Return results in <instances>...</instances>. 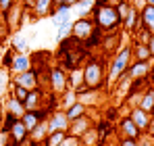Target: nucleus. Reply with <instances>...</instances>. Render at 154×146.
I'll return each instance as SVG.
<instances>
[{
    "label": "nucleus",
    "mask_w": 154,
    "mask_h": 146,
    "mask_svg": "<svg viewBox=\"0 0 154 146\" xmlns=\"http://www.w3.org/2000/svg\"><path fill=\"white\" fill-rule=\"evenodd\" d=\"M94 2H104V0H94Z\"/></svg>",
    "instance_id": "nucleus-48"
},
{
    "label": "nucleus",
    "mask_w": 154,
    "mask_h": 146,
    "mask_svg": "<svg viewBox=\"0 0 154 146\" xmlns=\"http://www.w3.org/2000/svg\"><path fill=\"white\" fill-rule=\"evenodd\" d=\"M69 119H67V113L65 109H54L52 113H48V119H46V125H48V132H67L69 129Z\"/></svg>",
    "instance_id": "nucleus-7"
},
{
    "label": "nucleus",
    "mask_w": 154,
    "mask_h": 146,
    "mask_svg": "<svg viewBox=\"0 0 154 146\" xmlns=\"http://www.w3.org/2000/svg\"><path fill=\"white\" fill-rule=\"evenodd\" d=\"M148 73H150V61H131L125 75L133 81H137V79L148 81Z\"/></svg>",
    "instance_id": "nucleus-12"
},
{
    "label": "nucleus",
    "mask_w": 154,
    "mask_h": 146,
    "mask_svg": "<svg viewBox=\"0 0 154 146\" xmlns=\"http://www.w3.org/2000/svg\"><path fill=\"white\" fill-rule=\"evenodd\" d=\"M33 67V61H31V54H15L13 59V65H11V75H17V73H23V71H29Z\"/></svg>",
    "instance_id": "nucleus-20"
},
{
    "label": "nucleus",
    "mask_w": 154,
    "mask_h": 146,
    "mask_svg": "<svg viewBox=\"0 0 154 146\" xmlns=\"http://www.w3.org/2000/svg\"><path fill=\"white\" fill-rule=\"evenodd\" d=\"M54 13V0H33L31 4V15L35 19H46Z\"/></svg>",
    "instance_id": "nucleus-19"
},
{
    "label": "nucleus",
    "mask_w": 154,
    "mask_h": 146,
    "mask_svg": "<svg viewBox=\"0 0 154 146\" xmlns=\"http://www.w3.org/2000/svg\"><path fill=\"white\" fill-rule=\"evenodd\" d=\"M69 88L67 81V69L63 65H50L48 67V84H46V92H50L54 96H60L65 90Z\"/></svg>",
    "instance_id": "nucleus-4"
},
{
    "label": "nucleus",
    "mask_w": 154,
    "mask_h": 146,
    "mask_svg": "<svg viewBox=\"0 0 154 146\" xmlns=\"http://www.w3.org/2000/svg\"><path fill=\"white\" fill-rule=\"evenodd\" d=\"M50 19H52L54 29H58L63 23L73 21V8H71V6H65V4H56V6H54V13L50 15Z\"/></svg>",
    "instance_id": "nucleus-17"
},
{
    "label": "nucleus",
    "mask_w": 154,
    "mask_h": 146,
    "mask_svg": "<svg viewBox=\"0 0 154 146\" xmlns=\"http://www.w3.org/2000/svg\"><path fill=\"white\" fill-rule=\"evenodd\" d=\"M119 146H140L137 140H129V138H121L119 140Z\"/></svg>",
    "instance_id": "nucleus-42"
},
{
    "label": "nucleus",
    "mask_w": 154,
    "mask_h": 146,
    "mask_svg": "<svg viewBox=\"0 0 154 146\" xmlns=\"http://www.w3.org/2000/svg\"><path fill=\"white\" fill-rule=\"evenodd\" d=\"M106 69H108V56L102 52H90L81 71H83V86L90 90H102L106 86Z\"/></svg>",
    "instance_id": "nucleus-1"
},
{
    "label": "nucleus",
    "mask_w": 154,
    "mask_h": 146,
    "mask_svg": "<svg viewBox=\"0 0 154 146\" xmlns=\"http://www.w3.org/2000/svg\"><path fill=\"white\" fill-rule=\"evenodd\" d=\"M96 29V25L92 21V17H77L75 21H73V29H71V38L79 42V44H83L90 36H92V31Z\"/></svg>",
    "instance_id": "nucleus-6"
},
{
    "label": "nucleus",
    "mask_w": 154,
    "mask_h": 146,
    "mask_svg": "<svg viewBox=\"0 0 154 146\" xmlns=\"http://www.w3.org/2000/svg\"><path fill=\"white\" fill-rule=\"evenodd\" d=\"M11 86H13V75H11V71L4 69V67H0V98H4L8 94Z\"/></svg>",
    "instance_id": "nucleus-29"
},
{
    "label": "nucleus",
    "mask_w": 154,
    "mask_h": 146,
    "mask_svg": "<svg viewBox=\"0 0 154 146\" xmlns=\"http://www.w3.org/2000/svg\"><path fill=\"white\" fill-rule=\"evenodd\" d=\"M2 106H4V113H11V115H15V117H23V113H25V106H23V102H19L17 98H13L11 94H6V96L2 98Z\"/></svg>",
    "instance_id": "nucleus-21"
},
{
    "label": "nucleus",
    "mask_w": 154,
    "mask_h": 146,
    "mask_svg": "<svg viewBox=\"0 0 154 146\" xmlns=\"http://www.w3.org/2000/svg\"><path fill=\"white\" fill-rule=\"evenodd\" d=\"M8 136V146H27V138H29V132L23 125L21 119H17V123L13 125V129L6 134Z\"/></svg>",
    "instance_id": "nucleus-9"
},
{
    "label": "nucleus",
    "mask_w": 154,
    "mask_h": 146,
    "mask_svg": "<svg viewBox=\"0 0 154 146\" xmlns=\"http://www.w3.org/2000/svg\"><path fill=\"white\" fill-rule=\"evenodd\" d=\"M140 23L144 29H148L150 33H154V6L146 4L142 11H140Z\"/></svg>",
    "instance_id": "nucleus-25"
},
{
    "label": "nucleus",
    "mask_w": 154,
    "mask_h": 146,
    "mask_svg": "<svg viewBox=\"0 0 154 146\" xmlns=\"http://www.w3.org/2000/svg\"><path fill=\"white\" fill-rule=\"evenodd\" d=\"M102 40H104V33L100 31V29H98V27H96V29L92 31V36H90V38H88L85 42H83V46H85V48H90V52H92V50L100 48Z\"/></svg>",
    "instance_id": "nucleus-31"
},
{
    "label": "nucleus",
    "mask_w": 154,
    "mask_h": 146,
    "mask_svg": "<svg viewBox=\"0 0 154 146\" xmlns=\"http://www.w3.org/2000/svg\"><path fill=\"white\" fill-rule=\"evenodd\" d=\"M144 136H148L150 140H154V115H152V119H150V123H148V129H146Z\"/></svg>",
    "instance_id": "nucleus-41"
},
{
    "label": "nucleus",
    "mask_w": 154,
    "mask_h": 146,
    "mask_svg": "<svg viewBox=\"0 0 154 146\" xmlns=\"http://www.w3.org/2000/svg\"><path fill=\"white\" fill-rule=\"evenodd\" d=\"M2 50H4V44H2V42H0V54H2Z\"/></svg>",
    "instance_id": "nucleus-47"
},
{
    "label": "nucleus",
    "mask_w": 154,
    "mask_h": 146,
    "mask_svg": "<svg viewBox=\"0 0 154 146\" xmlns=\"http://www.w3.org/2000/svg\"><path fill=\"white\" fill-rule=\"evenodd\" d=\"M131 56H133V61H152L148 46L140 44V42H131Z\"/></svg>",
    "instance_id": "nucleus-26"
},
{
    "label": "nucleus",
    "mask_w": 154,
    "mask_h": 146,
    "mask_svg": "<svg viewBox=\"0 0 154 146\" xmlns=\"http://www.w3.org/2000/svg\"><path fill=\"white\" fill-rule=\"evenodd\" d=\"M77 2H79V0H54V6H56V4H65V6H71V8H75Z\"/></svg>",
    "instance_id": "nucleus-40"
},
{
    "label": "nucleus",
    "mask_w": 154,
    "mask_h": 146,
    "mask_svg": "<svg viewBox=\"0 0 154 146\" xmlns=\"http://www.w3.org/2000/svg\"><path fill=\"white\" fill-rule=\"evenodd\" d=\"M19 117H15V115H11V113H4L2 115V121H0V136H6L11 129H13V125L17 123Z\"/></svg>",
    "instance_id": "nucleus-32"
},
{
    "label": "nucleus",
    "mask_w": 154,
    "mask_h": 146,
    "mask_svg": "<svg viewBox=\"0 0 154 146\" xmlns=\"http://www.w3.org/2000/svg\"><path fill=\"white\" fill-rule=\"evenodd\" d=\"M117 129H119V136H121V138H129V140H140V138L144 136L127 115H123V117L117 119Z\"/></svg>",
    "instance_id": "nucleus-8"
},
{
    "label": "nucleus",
    "mask_w": 154,
    "mask_h": 146,
    "mask_svg": "<svg viewBox=\"0 0 154 146\" xmlns=\"http://www.w3.org/2000/svg\"><path fill=\"white\" fill-rule=\"evenodd\" d=\"M48 119V111L46 109H35V111H25L23 113V117H21V121H23V125L27 127V132H31L38 123L46 121Z\"/></svg>",
    "instance_id": "nucleus-15"
},
{
    "label": "nucleus",
    "mask_w": 154,
    "mask_h": 146,
    "mask_svg": "<svg viewBox=\"0 0 154 146\" xmlns=\"http://www.w3.org/2000/svg\"><path fill=\"white\" fill-rule=\"evenodd\" d=\"M65 113H67V119H69V121H73V119H79V117L88 115V113H90V109L77 100V102L71 104V106H67V109H65Z\"/></svg>",
    "instance_id": "nucleus-27"
},
{
    "label": "nucleus",
    "mask_w": 154,
    "mask_h": 146,
    "mask_svg": "<svg viewBox=\"0 0 154 146\" xmlns=\"http://www.w3.org/2000/svg\"><path fill=\"white\" fill-rule=\"evenodd\" d=\"M137 106L144 109L146 113L154 115V86L152 84H146L144 94H142V98H140V104H137Z\"/></svg>",
    "instance_id": "nucleus-22"
},
{
    "label": "nucleus",
    "mask_w": 154,
    "mask_h": 146,
    "mask_svg": "<svg viewBox=\"0 0 154 146\" xmlns=\"http://www.w3.org/2000/svg\"><path fill=\"white\" fill-rule=\"evenodd\" d=\"M56 102H58V109H67V106H71L73 102H77V90L67 88L60 96L56 98Z\"/></svg>",
    "instance_id": "nucleus-30"
},
{
    "label": "nucleus",
    "mask_w": 154,
    "mask_h": 146,
    "mask_svg": "<svg viewBox=\"0 0 154 146\" xmlns=\"http://www.w3.org/2000/svg\"><path fill=\"white\" fill-rule=\"evenodd\" d=\"M129 11H131V2H127V0H121V2L117 4V13H119V17H121V21L125 19V15H127Z\"/></svg>",
    "instance_id": "nucleus-37"
},
{
    "label": "nucleus",
    "mask_w": 154,
    "mask_h": 146,
    "mask_svg": "<svg viewBox=\"0 0 154 146\" xmlns=\"http://www.w3.org/2000/svg\"><path fill=\"white\" fill-rule=\"evenodd\" d=\"M140 27H142V23H140V11H135V8L131 6V11L125 15V19L121 21V29H123V33L133 36Z\"/></svg>",
    "instance_id": "nucleus-18"
},
{
    "label": "nucleus",
    "mask_w": 154,
    "mask_h": 146,
    "mask_svg": "<svg viewBox=\"0 0 154 146\" xmlns=\"http://www.w3.org/2000/svg\"><path fill=\"white\" fill-rule=\"evenodd\" d=\"M8 46L15 50L17 54H27V52H29V42H27L25 36L19 33V31L11 33V44H8Z\"/></svg>",
    "instance_id": "nucleus-23"
},
{
    "label": "nucleus",
    "mask_w": 154,
    "mask_h": 146,
    "mask_svg": "<svg viewBox=\"0 0 154 146\" xmlns=\"http://www.w3.org/2000/svg\"><path fill=\"white\" fill-rule=\"evenodd\" d=\"M67 81H69V88H81L83 86V71H81V67H73V69H69L67 71Z\"/></svg>",
    "instance_id": "nucleus-28"
},
{
    "label": "nucleus",
    "mask_w": 154,
    "mask_h": 146,
    "mask_svg": "<svg viewBox=\"0 0 154 146\" xmlns=\"http://www.w3.org/2000/svg\"><path fill=\"white\" fill-rule=\"evenodd\" d=\"M23 15H25V6H23V2L21 0H17L6 13H2L0 17H2V21L6 25V29L11 31V33H15V31H19V27L23 25Z\"/></svg>",
    "instance_id": "nucleus-5"
},
{
    "label": "nucleus",
    "mask_w": 154,
    "mask_h": 146,
    "mask_svg": "<svg viewBox=\"0 0 154 146\" xmlns=\"http://www.w3.org/2000/svg\"><path fill=\"white\" fill-rule=\"evenodd\" d=\"M133 56H131V44H125L117 50L108 63V69H106V90H110L125 73H127L129 65H131Z\"/></svg>",
    "instance_id": "nucleus-3"
},
{
    "label": "nucleus",
    "mask_w": 154,
    "mask_h": 146,
    "mask_svg": "<svg viewBox=\"0 0 154 146\" xmlns=\"http://www.w3.org/2000/svg\"><path fill=\"white\" fill-rule=\"evenodd\" d=\"M15 2H17V0H0V15H2V13H6Z\"/></svg>",
    "instance_id": "nucleus-39"
},
{
    "label": "nucleus",
    "mask_w": 154,
    "mask_h": 146,
    "mask_svg": "<svg viewBox=\"0 0 154 146\" xmlns=\"http://www.w3.org/2000/svg\"><path fill=\"white\" fill-rule=\"evenodd\" d=\"M104 140L100 138V134H98V129L92 125L81 138H79V146H100Z\"/></svg>",
    "instance_id": "nucleus-24"
},
{
    "label": "nucleus",
    "mask_w": 154,
    "mask_h": 146,
    "mask_svg": "<svg viewBox=\"0 0 154 146\" xmlns=\"http://www.w3.org/2000/svg\"><path fill=\"white\" fill-rule=\"evenodd\" d=\"M92 21L94 25L102 31V33H115L121 31V17L117 13V6L106 4V2H94V11H92Z\"/></svg>",
    "instance_id": "nucleus-2"
},
{
    "label": "nucleus",
    "mask_w": 154,
    "mask_h": 146,
    "mask_svg": "<svg viewBox=\"0 0 154 146\" xmlns=\"http://www.w3.org/2000/svg\"><path fill=\"white\" fill-rule=\"evenodd\" d=\"M100 92L102 90H90V88L81 86V88H77V100L81 104H85L88 109L90 106H98L100 104Z\"/></svg>",
    "instance_id": "nucleus-16"
},
{
    "label": "nucleus",
    "mask_w": 154,
    "mask_h": 146,
    "mask_svg": "<svg viewBox=\"0 0 154 146\" xmlns=\"http://www.w3.org/2000/svg\"><path fill=\"white\" fill-rule=\"evenodd\" d=\"M15 50L11 48V46H6V48L2 50V54H0V67H4V69H11V65H13V59H15Z\"/></svg>",
    "instance_id": "nucleus-35"
},
{
    "label": "nucleus",
    "mask_w": 154,
    "mask_h": 146,
    "mask_svg": "<svg viewBox=\"0 0 154 146\" xmlns=\"http://www.w3.org/2000/svg\"><path fill=\"white\" fill-rule=\"evenodd\" d=\"M8 94H11L13 98H17L19 102H23V100L27 98V94H29V90H25V88H21V86H15V84H13V86H11V90H8Z\"/></svg>",
    "instance_id": "nucleus-36"
},
{
    "label": "nucleus",
    "mask_w": 154,
    "mask_h": 146,
    "mask_svg": "<svg viewBox=\"0 0 154 146\" xmlns=\"http://www.w3.org/2000/svg\"><path fill=\"white\" fill-rule=\"evenodd\" d=\"M65 138H67V132H48V136L42 142V146H58Z\"/></svg>",
    "instance_id": "nucleus-33"
},
{
    "label": "nucleus",
    "mask_w": 154,
    "mask_h": 146,
    "mask_svg": "<svg viewBox=\"0 0 154 146\" xmlns=\"http://www.w3.org/2000/svg\"><path fill=\"white\" fill-rule=\"evenodd\" d=\"M13 84H15V86H21V88H25V90H35V88H38V69L31 67L29 71L13 75Z\"/></svg>",
    "instance_id": "nucleus-10"
},
{
    "label": "nucleus",
    "mask_w": 154,
    "mask_h": 146,
    "mask_svg": "<svg viewBox=\"0 0 154 146\" xmlns=\"http://www.w3.org/2000/svg\"><path fill=\"white\" fill-rule=\"evenodd\" d=\"M92 125H94V119H92L90 113H88V115H83V117H79V119H73V121L69 123L67 134H69V136H75V138H81Z\"/></svg>",
    "instance_id": "nucleus-13"
},
{
    "label": "nucleus",
    "mask_w": 154,
    "mask_h": 146,
    "mask_svg": "<svg viewBox=\"0 0 154 146\" xmlns=\"http://www.w3.org/2000/svg\"><path fill=\"white\" fill-rule=\"evenodd\" d=\"M58 146H79V138H75V136H69L67 134V138L60 142Z\"/></svg>",
    "instance_id": "nucleus-38"
},
{
    "label": "nucleus",
    "mask_w": 154,
    "mask_h": 146,
    "mask_svg": "<svg viewBox=\"0 0 154 146\" xmlns=\"http://www.w3.org/2000/svg\"><path fill=\"white\" fill-rule=\"evenodd\" d=\"M77 17H90L94 11V0H79L77 2Z\"/></svg>",
    "instance_id": "nucleus-34"
},
{
    "label": "nucleus",
    "mask_w": 154,
    "mask_h": 146,
    "mask_svg": "<svg viewBox=\"0 0 154 146\" xmlns=\"http://www.w3.org/2000/svg\"><path fill=\"white\" fill-rule=\"evenodd\" d=\"M127 117L135 123V127H137L142 134H146L148 123H150V119H152V115H150V113H146V111H144V109H140V106H131V109H127Z\"/></svg>",
    "instance_id": "nucleus-11"
},
{
    "label": "nucleus",
    "mask_w": 154,
    "mask_h": 146,
    "mask_svg": "<svg viewBox=\"0 0 154 146\" xmlns=\"http://www.w3.org/2000/svg\"><path fill=\"white\" fill-rule=\"evenodd\" d=\"M44 100H46V90H42V88H35V90H29L27 98L23 100V106H25V111L44 109Z\"/></svg>",
    "instance_id": "nucleus-14"
},
{
    "label": "nucleus",
    "mask_w": 154,
    "mask_h": 146,
    "mask_svg": "<svg viewBox=\"0 0 154 146\" xmlns=\"http://www.w3.org/2000/svg\"><path fill=\"white\" fill-rule=\"evenodd\" d=\"M148 84L154 86V59L150 61V73H148Z\"/></svg>",
    "instance_id": "nucleus-43"
},
{
    "label": "nucleus",
    "mask_w": 154,
    "mask_h": 146,
    "mask_svg": "<svg viewBox=\"0 0 154 146\" xmlns=\"http://www.w3.org/2000/svg\"><path fill=\"white\" fill-rule=\"evenodd\" d=\"M146 46H148V50H150V56L154 59V33L150 36V40H148V44H146Z\"/></svg>",
    "instance_id": "nucleus-44"
},
{
    "label": "nucleus",
    "mask_w": 154,
    "mask_h": 146,
    "mask_svg": "<svg viewBox=\"0 0 154 146\" xmlns=\"http://www.w3.org/2000/svg\"><path fill=\"white\" fill-rule=\"evenodd\" d=\"M2 115H4V106H2V98H0V121H2Z\"/></svg>",
    "instance_id": "nucleus-45"
},
{
    "label": "nucleus",
    "mask_w": 154,
    "mask_h": 146,
    "mask_svg": "<svg viewBox=\"0 0 154 146\" xmlns=\"http://www.w3.org/2000/svg\"><path fill=\"white\" fill-rule=\"evenodd\" d=\"M146 4H150V6H154V0H144Z\"/></svg>",
    "instance_id": "nucleus-46"
}]
</instances>
